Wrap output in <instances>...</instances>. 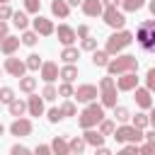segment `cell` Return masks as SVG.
Segmentation results:
<instances>
[{
  "instance_id": "277c9868",
  "label": "cell",
  "mask_w": 155,
  "mask_h": 155,
  "mask_svg": "<svg viewBox=\"0 0 155 155\" xmlns=\"http://www.w3.org/2000/svg\"><path fill=\"white\" fill-rule=\"evenodd\" d=\"M131 41H133V34H131V31H126V29H119L116 34H111V36L107 39V48H104V51H107L109 56H114V53L124 51Z\"/></svg>"
},
{
  "instance_id": "d590c367",
  "label": "cell",
  "mask_w": 155,
  "mask_h": 155,
  "mask_svg": "<svg viewBox=\"0 0 155 155\" xmlns=\"http://www.w3.org/2000/svg\"><path fill=\"white\" fill-rule=\"evenodd\" d=\"M73 82H61L58 85V97H73Z\"/></svg>"
},
{
  "instance_id": "74e56055",
  "label": "cell",
  "mask_w": 155,
  "mask_h": 155,
  "mask_svg": "<svg viewBox=\"0 0 155 155\" xmlns=\"http://www.w3.org/2000/svg\"><path fill=\"white\" fill-rule=\"evenodd\" d=\"M114 116H116V121H128L131 119V111L126 107H114Z\"/></svg>"
},
{
  "instance_id": "e575fe53",
  "label": "cell",
  "mask_w": 155,
  "mask_h": 155,
  "mask_svg": "<svg viewBox=\"0 0 155 155\" xmlns=\"http://www.w3.org/2000/svg\"><path fill=\"white\" fill-rule=\"evenodd\" d=\"M41 97L44 99H48V102H53L56 97H58V90L51 85V82H46V87H44V92H41Z\"/></svg>"
},
{
  "instance_id": "4fadbf2b",
  "label": "cell",
  "mask_w": 155,
  "mask_h": 155,
  "mask_svg": "<svg viewBox=\"0 0 155 155\" xmlns=\"http://www.w3.org/2000/svg\"><path fill=\"white\" fill-rule=\"evenodd\" d=\"M10 133H12V136H29V133H31V121L24 119V116L15 119L12 126H10Z\"/></svg>"
},
{
  "instance_id": "f35d334b",
  "label": "cell",
  "mask_w": 155,
  "mask_h": 155,
  "mask_svg": "<svg viewBox=\"0 0 155 155\" xmlns=\"http://www.w3.org/2000/svg\"><path fill=\"white\" fill-rule=\"evenodd\" d=\"M131 126H136V128H140V131H143V128L148 126V116H145V114H136V116H133V124H131Z\"/></svg>"
},
{
  "instance_id": "7bdbcfd3",
  "label": "cell",
  "mask_w": 155,
  "mask_h": 155,
  "mask_svg": "<svg viewBox=\"0 0 155 155\" xmlns=\"http://www.w3.org/2000/svg\"><path fill=\"white\" fill-rule=\"evenodd\" d=\"M63 119V114H61V107H53V109H48V121L51 124H56V121H61Z\"/></svg>"
},
{
  "instance_id": "f5cc1de1",
  "label": "cell",
  "mask_w": 155,
  "mask_h": 155,
  "mask_svg": "<svg viewBox=\"0 0 155 155\" xmlns=\"http://www.w3.org/2000/svg\"><path fill=\"white\" fill-rule=\"evenodd\" d=\"M97 155H114V153H111L109 148H104V145H99V148H97Z\"/></svg>"
},
{
  "instance_id": "680465c9",
  "label": "cell",
  "mask_w": 155,
  "mask_h": 155,
  "mask_svg": "<svg viewBox=\"0 0 155 155\" xmlns=\"http://www.w3.org/2000/svg\"><path fill=\"white\" fill-rule=\"evenodd\" d=\"M70 155H82V153H70Z\"/></svg>"
},
{
  "instance_id": "c3c4849f",
  "label": "cell",
  "mask_w": 155,
  "mask_h": 155,
  "mask_svg": "<svg viewBox=\"0 0 155 155\" xmlns=\"http://www.w3.org/2000/svg\"><path fill=\"white\" fill-rule=\"evenodd\" d=\"M148 126L155 128V107H150V114H148Z\"/></svg>"
},
{
  "instance_id": "30bf717a",
  "label": "cell",
  "mask_w": 155,
  "mask_h": 155,
  "mask_svg": "<svg viewBox=\"0 0 155 155\" xmlns=\"http://www.w3.org/2000/svg\"><path fill=\"white\" fill-rule=\"evenodd\" d=\"M53 34L58 36V41H61L63 46H73V41L78 39L75 29H73V27H68V24H58V29H56Z\"/></svg>"
},
{
  "instance_id": "52a82bcc",
  "label": "cell",
  "mask_w": 155,
  "mask_h": 155,
  "mask_svg": "<svg viewBox=\"0 0 155 155\" xmlns=\"http://www.w3.org/2000/svg\"><path fill=\"white\" fill-rule=\"evenodd\" d=\"M102 17H104L107 27H111V29H124V24H126V17H124V12H119L116 7H104Z\"/></svg>"
},
{
  "instance_id": "d6986e66",
  "label": "cell",
  "mask_w": 155,
  "mask_h": 155,
  "mask_svg": "<svg viewBox=\"0 0 155 155\" xmlns=\"http://www.w3.org/2000/svg\"><path fill=\"white\" fill-rule=\"evenodd\" d=\"M51 12H53L56 17H61V19H65V17L70 15V5H68L65 0H53V2H51Z\"/></svg>"
},
{
  "instance_id": "f907efd6",
  "label": "cell",
  "mask_w": 155,
  "mask_h": 155,
  "mask_svg": "<svg viewBox=\"0 0 155 155\" xmlns=\"http://www.w3.org/2000/svg\"><path fill=\"white\" fill-rule=\"evenodd\" d=\"M5 36H10V34H7V24H5V22H0V41H2Z\"/></svg>"
},
{
  "instance_id": "7c38bea8",
  "label": "cell",
  "mask_w": 155,
  "mask_h": 155,
  "mask_svg": "<svg viewBox=\"0 0 155 155\" xmlns=\"http://www.w3.org/2000/svg\"><path fill=\"white\" fill-rule=\"evenodd\" d=\"M153 92L148 90V87H136L133 90V99H136V104L140 107V109H150L153 107V97H150Z\"/></svg>"
},
{
  "instance_id": "ee69618b",
  "label": "cell",
  "mask_w": 155,
  "mask_h": 155,
  "mask_svg": "<svg viewBox=\"0 0 155 155\" xmlns=\"http://www.w3.org/2000/svg\"><path fill=\"white\" fill-rule=\"evenodd\" d=\"M5 19H12V7L10 5H0V22Z\"/></svg>"
},
{
  "instance_id": "d6a6232c",
  "label": "cell",
  "mask_w": 155,
  "mask_h": 155,
  "mask_svg": "<svg viewBox=\"0 0 155 155\" xmlns=\"http://www.w3.org/2000/svg\"><path fill=\"white\" fill-rule=\"evenodd\" d=\"M15 99V90L12 87H0V104H10Z\"/></svg>"
},
{
  "instance_id": "6f0895ef",
  "label": "cell",
  "mask_w": 155,
  "mask_h": 155,
  "mask_svg": "<svg viewBox=\"0 0 155 155\" xmlns=\"http://www.w3.org/2000/svg\"><path fill=\"white\" fill-rule=\"evenodd\" d=\"M7 2H10V0H0V5H7Z\"/></svg>"
},
{
  "instance_id": "7a4b0ae2",
  "label": "cell",
  "mask_w": 155,
  "mask_h": 155,
  "mask_svg": "<svg viewBox=\"0 0 155 155\" xmlns=\"http://www.w3.org/2000/svg\"><path fill=\"white\" fill-rule=\"evenodd\" d=\"M107 70H109V75H124V73H136L138 70V58L136 56H119V58H114V61H109L107 63Z\"/></svg>"
},
{
  "instance_id": "db71d44e",
  "label": "cell",
  "mask_w": 155,
  "mask_h": 155,
  "mask_svg": "<svg viewBox=\"0 0 155 155\" xmlns=\"http://www.w3.org/2000/svg\"><path fill=\"white\" fill-rule=\"evenodd\" d=\"M70 7H78V5H82V0H65Z\"/></svg>"
},
{
  "instance_id": "1f68e13d",
  "label": "cell",
  "mask_w": 155,
  "mask_h": 155,
  "mask_svg": "<svg viewBox=\"0 0 155 155\" xmlns=\"http://www.w3.org/2000/svg\"><path fill=\"white\" fill-rule=\"evenodd\" d=\"M24 63H27V70H39L44 61H41L36 53H31V56H27V61H24Z\"/></svg>"
},
{
  "instance_id": "ac0fdd59",
  "label": "cell",
  "mask_w": 155,
  "mask_h": 155,
  "mask_svg": "<svg viewBox=\"0 0 155 155\" xmlns=\"http://www.w3.org/2000/svg\"><path fill=\"white\" fill-rule=\"evenodd\" d=\"M19 44H22V41H19L17 36H5V39L0 41V51H2L5 56H12V53L19 48Z\"/></svg>"
},
{
  "instance_id": "8992f818",
  "label": "cell",
  "mask_w": 155,
  "mask_h": 155,
  "mask_svg": "<svg viewBox=\"0 0 155 155\" xmlns=\"http://www.w3.org/2000/svg\"><path fill=\"white\" fill-rule=\"evenodd\" d=\"M114 138L119 140V143H140L143 138H145V133L140 131V128H136V126H119L116 131H114Z\"/></svg>"
},
{
  "instance_id": "836d02e7",
  "label": "cell",
  "mask_w": 155,
  "mask_h": 155,
  "mask_svg": "<svg viewBox=\"0 0 155 155\" xmlns=\"http://www.w3.org/2000/svg\"><path fill=\"white\" fill-rule=\"evenodd\" d=\"M39 10H41V0H24V12L39 15Z\"/></svg>"
},
{
  "instance_id": "ab89813d",
  "label": "cell",
  "mask_w": 155,
  "mask_h": 155,
  "mask_svg": "<svg viewBox=\"0 0 155 155\" xmlns=\"http://www.w3.org/2000/svg\"><path fill=\"white\" fill-rule=\"evenodd\" d=\"M82 51H97V39L85 36V39H82Z\"/></svg>"
},
{
  "instance_id": "ffe728a7",
  "label": "cell",
  "mask_w": 155,
  "mask_h": 155,
  "mask_svg": "<svg viewBox=\"0 0 155 155\" xmlns=\"http://www.w3.org/2000/svg\"><path fill=\"white\" fill-rule=\"evenodd\" d=\"M51 153H53V155H70L68 140H63L61 136H56V138L51 140Z\"/></svg>"
},
{
  "instance_id": "cb8c5ba5",
  "label": "cell",
  "mask_w": 155,
  "mask_h": 155,
  "mask_svg": "<svg viewBox=\"0 0 155 155\" xmlns=\"http://www.w3.org/2000/svg\"><path fill=\"white\" fill-rule=\"evenodd\" d=\"M78 58H80V51H78L75 46H65V48L61 51V61H63V63H75Z\"/></svg>"
},
{
  "instance_id": "2e32d148",
  "label": "cell",
  "mask_w": 155,
  "mask_h": 155,
  "mask_svg": "<svg viewBox=\"0 0 155 155\" xmlns=\"http://www.w3.org/2000/svg\"><path fill=\"white\" fill-rule=\"evenodd\" d=\"M82 12L87 17H99L104 12V5H102V0H82Z\"/></svg>"
},
{
  "instance_id": "bcb514c9",
  "label": "cell",
  "mask_w": 155,
  "mask_h": 155,
  "mask_svg": "<svg viewBox=\"0 0 155 155\" xmlns=\"http://www.w3.org/2000/svg\"><path fill=\"white\" fill-rule=\"evenodd\" d=\"M75 34H78V39H85V36H90V27H87V24H80V27L75 29Z\"/></svg>"
},
{
  "instance_id": "8fae6325",
  "label": "cell",
  "mask_w": 155,
  "mask_h": 155,
  "mask_svg": "<svg viewBox=\"0 0 155 155\" xmlns=\"http://www.w3.org/2000/svg\"><path fill=\"white\" fill-rule=\"evenodd\" d=\"M31 24H34V31H36V34H41V36H51V34L56 31L53 22H51V19H46V17H41V15H36V19H34Z\"/></svg>"
},
{
  "instance_id": "8d00e7d4",
  "label": "cell",
  "mask_w": 155,
  "mask_h": 155,
  "mask_svg": "<svg viewBox=\"0 0 155 155\" xmlns=\"http://www.w3.org/2000/svg\"><path fill=\"white\" fill-rule=\"evenodd\" d=\"M61 114H63V119H65V116H75L78 109H75L73 102H63V104H61Z\"/></svg>"
},
{
  "instance_id": "9a60e30c",
  "label": "cell",
  "mask_w": 155,
  "mask_h": 155,
  "mask_svg": "<svg viewBox=\"0 0 155 155\" xmlns=\"http://www.w3.org/2000/svg\"><path fill=\"white\" fill-rule=\"evenodd\" d=\"M41 80H44V82H53V80H58V63H53V61L41 63Z\"/></svg>"
},
{
  "instance_id": "83f0119b",
  "label": "cell",
  "mask_w": 155,
  "mask_h": 155,
  "mask_svg": "<svg viewBox=\"0 0 155 155\" xmlns=\"http://www.w3.org/2000/svg\"><path fill=\"white\" fill-rule=\"evenodd\" d=\"M143 5H145V0H121V7L126 12H138Z\"/></svg>"
},
{
  "instance_id": "5b68a950",
  "label": "cell",
  "mask_w": 155,
  "mask_h": 155,
  "mask_svg": "<svg viewBox=\"0 0 155 155\" xmlns=\"http://www.w3.org/2000/svg\"><path fill=\"white\" fill-rule=\"evenodd\" d=\"M99 90H102V107H109L114 109L116 107V80L109 75V78H102L99 80Z\"/></svg>"
},
{
  "instance_id": "e0dca14e",
  "label": "cell",
  "mask_w": 155,
  "mask_h": 155,
  "mask_svg": "<svg viewBox=\"0 0 155 155\" xmlns=\"http://www.w3.org/2000/svg\"><path fill=\"white\" fill-rule=\"evenodd\" d=\"M27 111H29L31 116H41V114H44V97L31 94V97L27 99Z\"/></svg>"
},
{
  "instance_id": "9f6ffc18",
  "label": "cell",
  "mask_w": 155,
  "mask_h": 155,
  "mask_svg": "<svg viewBox=\"0 0 155 155\" xmlns=\"http://www.w3.org/2000/svg\"><path fill=\"white\" fill-rule=\"evenodd\" d=\"M2 133H5V126H2V124H0V136H2Z\"/></svg>"
},
{
  "instance_id": "6da1fadb",
  "label": "cell",
  "mask_w": 155,
  "mask_h": 155,
  "mask_svg": "<svg viewBox=\"0 0 155 155\" xmlns=\"http://www.w3.org/2000/svg\"><path fill=\"white\" fill-rule=\"evenodd\" d=\"M136 41H138L148 53H155V19L140 22V27L136 29Z\"/></svg>"
},
{
  "instance_id": "ba28073f",
  "label": "cell",
  "mask_w": 155,
  "mask_h": 155,
  "mask_svg": "<svg viewBox=\"0 0 155 155\" xmlns=\"http://www.w3.org/2000/svg\"><path fill=\"white\" fill-rule=\"evenodd\" d=\"M5 70H7L12 78H24V73H27V63L19 61V58H15V56H7V58H5Z\"/></svg>"
},
{
  "instance_id": "f546056e",
  "label": "cell",
  "mask_w": 155,
  "mask_h": 155,
  "mask_svg": "<svg viewBox=\"0 0 155 155\" xmlns=\"http://www.w3.org/2000/svg\"><path fill=\"white\" fill-rule=\"evenodd\" d=\"M85 145H87V143H85V138H80V136H75V138L68 143L70 153H82V150H85Z\"/></svg>"
},
{
  "instance_id": "44dd1931",
  "label": "cell",
  "mask_w": 155,
  "mask_h": 155,
  "mask_svg": "<svg viewBox=\"0 0 155 155\" xmlns=\"http://www.w3.org/2000/svg\"><path fill=\"white\" fill-rule=\"evenodd\" d=\"M58 78H61L63 82H73V80L78 78V68H75L73 63H65V65L58 70Z\"/></svg>"
},
{
  "instance_id": "484cf974",
  "label": "cell",
  "mask_w": 155,
  "mask_h": 155,
  "mask_svg": "<svg viewBox=\"0 0 155 155\" xmlns=\"http://www.w3.org/2000/svg\"><path fill=\"white\" fill-rule=\"evenodd\" d=\"M92 63H94L97 68H107L109 53H107V51H92Z\"/></svg>"
},
{
  "instance_id": "f6af8a7d",
  "label": "cell",
  "mask_w": 155,
  "mask_h": 155,
  "mask_svg": "<svg viewBox=\"0 0 155 155\" xmlns=\"http://www.w3.org/2000/svg\"><path fill=\"white\" fill-rule=\"evenodd\" d=\"M116 155H140V153H138V148H136L133 143H128V145H126V148H121Z\"/></svg>"
},
{
  "instance_id": "681fc988",
  "label": "cell",
  "mask_w": 155,
  "mask_h": 155,
  "mask_svg": "<svg viewBox=\"0 0 155 155\" xmlns=\"http://www.w3.org/2000/svg\"><path fill=\"white\" fill-rule=\"evenodd\" d=\"M102 5L104 7H116V5H121V0H102Z\"/></svg>"
},
{
  "instance_id": "9c48e42d",
  "label": "cell",
  "mask_w": 155,
  "mask_h": 155,
  "mask_svg": "<svg viewBox=\"0 0 155 155\" xmlns=\"http://www.w3.org/2000/svg\"><path fill=\"white\" fill-rule=\"evenodd\" d=\"M136 87H138L136 73H124V75L116 78V90H119V92H131V90H136Z\"/></svg>"
},
{
  "instance_id": "f1b7e54d",
  "label": "cell",
  "mask_w": 155,
  "mask_h": 155,
  "mask_svg": "<svg viewBox=\"0 0 155 155\" xmlns=\"http://www.w3.org/2000/svg\"><path fill=\"white\" fill-rule=\"evenodd\" d=\"M114 131H116L114 121H109V119H102V121H99V133H102V136H111Z\"/></svg>"
},
{
  "instance_id": "5bb4252c",
  "label": "cell",
  "mask_w": 155,
  "mask_h": 155,
  "mask_svg": "<svg viewBox=\"0 0 155 155\" xmlns=\"http://www.w3.org/2000/svg\"><path fill=\"white\" fill-rule=\"evenodd\" d=\"M73 97H75L78 102H92V99L97 97V87H94V85H80V87L73 92Z\"/></svg>"
},
{
  "instance_id": "3957f363",
  "label": "cell",
  "mask_w": 155,
  "mask_h": 155,
  "mask_svg": "<svg viewBox=\"0 0 155 155\" xmlns=\"http://www.w3.org/2000/svg\"><path fill=\"white\" fill-rule=\"evenodd\" d=\"M104 119V107L102 104H94V102H90L87 107H85V111L80 114V119H78V124L87 131V128H94L99 121Z\"/></svg>"
},
{
  "instance_id": "d4e9b609",
  "label": "cell",
  "mask_w": 155,
  "mask_h": 155,
  "mask_svg": "<svg viewBox=\"0 0 155 155\" xmlns=\"http://www.w3.org/2000/svg\"><path fill=\"white\" fill-rule=\"evenodd\" d=\"M7 107H10V114H12L15 119H19V116L27 111V102H24V99H12Z\"/></svg>"
},
{
  "instance_id": "b9f144b4",
  "label": "cell",
  "mask_w": 155,
  "mask_h": 155,
  "mask_svg": "<svg viewBox=\"0 0 155 155\" xmlns=\"http://www.w3.org/2000/svg\"><path fill=\"white\" fill-rule=\"evenodd\" d=\"M145 87H148L150 92H155V68L148 70V75H145Z\"/></svg>"
},
{
  "instance_id": "7402d4cb",
  "label": "cell",
  "mask_w": 155,
  "mask_h": 155,
  "mask_svg": "<svg viewBox=\"0 0 155 155\" xmlns=\"http://www.w3.org/2000/svg\"><path fill=\"white\" fill-rule=\"evenodd\" d=\"M85 143H87V145H94V148H99V145H104V136H102L99 131H92V128H87V131H85Z\"/></svg>"
},
{
  "instance_id": "603a6c76",
  "label": "cell",
  "mask_w": 155,
  "mask_h": 155,
  "mask_svg": "<svg viewBox=\"0 0 155 155\" xmlns=\"http://www.w3.org/2000/svg\"><path fill=\"white\" fill-rule=\"evenodd\" d=\"M12 24H15L17 29H27V27H29V17H27V12H24V10L12 12Z\"/></svg>"
},
{
  "instance_id": "4dcf8cb0",
  "label": "cell",
  "mask_w": 155,
  "mask_h": 155,
  "mask_svg": "<svg viewBox=\"0 0 155 155\" xmlns=\"http://www.w3.org/2000/svg\"><path fill=\"white\" fill-rule=\"evenodd\" d=\"M19 41H22L24 46H34V44L39 41V34H36V31H27V29H24V34H22V39H19Z\"/></svg>"
},
{
  "instance_id": "816d5d0a",
  "label": "cell",
  "mask_w": 155,
  "mask_h": 155,
  "mask_svg": "<svg viewBox=\"0 0 155 155\" xmlns=\"http://www.w3.org/2000/svg\"><path fill=\"white\" fill-rule=\"evenodd\" d=\"M145 140H148V143H155V128H150V131L145 133Z\"/></svg>"
},
{
  "instance_id": "60d3db41",
  "label": "cell",
  "mask_w": 155,
  "mask_h": 155,
  "mask_svg": "<svg viewBox=\"0 0 155 155\" xmlns=\"http://www.w3.org/2000/svg\"><path fill=\"white\" fill-rule=\"evenodd\" d=\"M10 155H34V153H31L29 148H24V145H19V143H17V145H12V148H10Z\"/></svg>"
},
{
  "instance_id": "7dc6e473",
  "label": "cell",
  "mask_w": 155,
  "mask_h": 155,
  "mask_svg": "<svg viewBox=\"0 0 155 155\" xmlns=\"http://www.w3.org/2000/svg\"><path fill=\"white\" fill-rule=\"evenodd\" d=\"M34 155H53V153H51V145H36Z\"/></svg>"
},
{
  "instance_id": "4316f807",
  "label": "cell",
  "mask_w": 155,
  "mask_h": 155,
  "mask_svg": "<svg viewBox=\"0 0 155 155\" xmlns=\"http://www.w3.org/2000/svg\"><path fill=\"white\" fill-rule=\"evenodd\" d=\"M34 87H36V78H19V90L22 92H27V94H31L34 92Z\"/></svg>"
},
{
  "instance_id": "11a10c76",
  "label": "cell",
  "mask_w": 155,
  "mask_h": 155,
  "mask_svg": "<svg viewBox=\"0 0 155 155\" xmlns=\"http://www.w3.org/2000/svg\"><path fill=\"white\" fill-rule=\"evenodd\" d=\"M148 7H150V12H153V17H155V0H150V5H148Z\"/></svg>"
}]
</instances>
